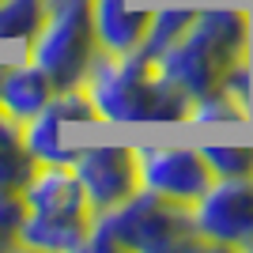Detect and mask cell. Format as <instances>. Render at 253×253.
Segmentation results:
<instances>
[{"mask_svg": "<svg viewBox=\"0 0 253 253\" xmlns=\"http://www.w3.org/2000/svg\"><path fill=\"white\" fill-rule=\"evenodd\" d=\"M253 15L238 4H208L197 8V19L178 42L159 57V72L189 98L223 91L227 76L250 61Z\"/></svg>", "mask_w": 253, "mask_h": 253, "instance_id": "6da1fadb", "label": "cell"}, {"mask_svg": "<svg viewBox=\"0 0 253 253\" xmlns=\"http://www.w3.org/2000/svg\"><path fill=\"white\" fill-rule=\"evenodd\" d=\"M84 87L106 125H174L189 121L193 110V98L170 84L159 72V61H148L144 53L114 57L98 49Z\"/></svg>", "mask_w": 253, "mask_h": 253, "instance_id": "7a4b0ae2", "label": "cell"}, {"mask_svg": "<svg viewBox=\"0 0 253 253\" xmlns=\"http://www.w3.org/2000/svg\"><path fill=\"white\" fill-rule=\"evenodd\" d=\"M204 238L197 231L193 204L159 197L151 189H140L125 204L110 211H95L91 234L84 250L110 253V250H136V253H170V250H204Z\"/></svg>", "mask_w": 253, "mask_h": 253, "instance_id": "3957f363", "label": "cell"}, {"mask_svg": "<svg viewBox=\"0 0 253 253\" xmlns=\"http://www.w3.org/2000/svg\"><path fill=\"white\" fill-rule=\"evenodd\" d=\"M95 11L91 0H49L42 31L27 42V61H34L49 76L57 91L84 87L87 72L98 57Z\"/></svg>", "mask_w": 253, "mask_h": 253, "instance_id": "277c9868", "label": "cell"}, {"mask_svg": "<svg viewBox=\"0 0 253 253\" xmlns=\"http://www.w3.org/2000/svg\"><path fill=\"white\" fill-rule=\"evenodd\" d=\"M72 170L80 185H84L87 201L95 211H110L136 197L144 189L140 181V159L136 148H121V144H98V148H80L72 159Z\"/></svg>", "mask_w": 253, "mask_h": 253, "instance_id": "5b68a950", "label": "cell"}, {"mask_svg": "<svg viewBox=\"0 0 253 253\" xmlns=\"http://www.w3.org/2000/svg\"><path fill=\"white\" fill-rule=\"evenodd\" d=\"M144 189L181 204H197L215 185V170L208 167L201 148H136Z\"/></svg>", "mask_w": 253, "mask_h": 253, "instance_id": "8992f818", "label": "cell"}, {"mask_svg": "<svg viewBox=\"0 0 253 253\" xmlns=\"http://www.w3.org/2000/svg\"><path fill=\"white\" fill-rule=\"evenodd\" d=\"M193 215L208 246H253V181L215 178L193 204Z\"/></svg>", "mask_w": 253, "mask_h": 253, "instance_id": "52a82bcc", "label": "cell"}, {"mask_svg": "<svg viewBox=\"0 0 253 253\" xmlns=\"http://www.w3.org/2000/svg\"><path fill=\"white\" fill-rule=\"evenodd\" d=\"M27 197V215H42V219H80L95 223V208L87 201L84 185L76 178L72 167L64 163H42L31 185L23 189Z\"/></svg>", "mask_w": 253, "mask_h": 253, "instance_id": "ba28073f", "label": "cell"}, {"mask_svg": "<svg viewBox=\"0 0 253 253\" xmlns=\"http://www.w3.org/2000/svg\"><path fill=\"white\" fill-rule=\"evenodd\" d=\"M91 11H95V34H98L102 53L125 57V53L140 49L155 4H144V0H91Z\"/></svg>", "mask_w": 253, "mask_h": 253, "instance_id": "9c48e42d", "label": "cell"}, {"mask_svg": "<svg viewBox=\"0 0 253 253\" xmlns=\"http://www.w3.org/2000/svg\"><path fill=\"white\" fill-rule=\"evenodd\" d=\"M57 98V84L38 68L34 61L8 64L4 84H0V114L27 125L31 117H38L45 106Z\"/></svg>", "mask_w": 253, "mask_h": 253, "instance_id": "30bf717a", "label": "cell"}, {"mask_svg": "<svg viewBox=\"0 0 253 253\" xmlns=\"http://www.w3.org/2000/svg\"><path fill=\"white\" fill-rule=\"evenodd\" d=\"M38 167L42 163L27 148L23 125L0 114V189H27Z\"/></svg>", "mask_w": 253, "mask_h": 253, "instance_id": "8fae6325", "label": "cell"}, {"mask_svg": "<svg viewBox=\"0 0 253 253\" xmlns=\"http://www.w3.org/2000/svg\"><path fill=\"white\" fill-rule=\"evenodd\" d=\"M91 223L80 219H42V215H27L15 234L19 250H84Z\"/></svg>", "mask_w": 253, "mask_h": 253, "instance_id": "7c38bea8", "label": "cell"}, {"mask_svg": "<svg viewBox=\"0 0 253 253\" xmlns=\"http://www.w3.org/2000/svg\"><path fill=\"white\" fill-rule=\"evenodd\" d=\"M64 121L57 117V110L53 106H45L38 117H31L27 125H23V136H27V148L34 151V159L38 163H64V167H72L76 159V144H68L64 140Z\"/></svg>", "mask_w": 253, "mask_h": 253, "instance_id": "4fadbf2b", "label": "cell"}, {"mask_svg": "<svg viewBox=\"0 0 253 253\" xmlns=\"http://www.w3.org/2000/svg\"><path fill=\"white\" fill-rule=\"evenodd\" d=\"M193 19H197L193 4H163V8H155L151 11V23H148V34H144V42H140L136 53H144L148 61H159L193 27Z\"/></svg>", "mask_w": 253, "mask_h": 253, "instance_id": "5bb4252c", "label": "cell"}, {"mask_svg": "<svg viewBox=\"0 0 253 253\" xmlns=\"http://www.w3.org/2000/svg\"><path fill=\"white\" fill-rule=\"evenodd\" d=\"M49 0H0V42H31L42 31Z\"/></svg>", "mask_w": 253, "mask_h": 253, "instance_id": "9a60e30c", "label": "cell"}, {"mask_svg": "<svg viewBox=\"0 0 253 253\" xmlns=\"http://www.w3.org/2000/svg\"><path fill=\"white\" fill-rule=\"evenodd\" d=\"M193 125H234V121H250V106H242L238 98H231L227 91H211L204 98H193L189 110Z\"/></svg>", "mask_w": 253, "mask_h": 253, "instance_id": "2e32d148", "label": "cell"}, {"mask_svg": "<svg viewBox=\"0 0 253 253\" xmlns=\"http://www.w3.org/2000/svg\"><path fill=\"white\" fill-rule=\"evenodd\" d=\"M215 178H238L253 181V148H234V144H208L201 148Z\"/></svg>", "mask_w": 253, "mask_h": 253, "instance_id": "e0dca14e", "label": "cell"}, {"mask_svg": "<svg viewBox=\"0 0 253 253\" xmlns=\"http://www.w3.org/2000/svg\"><path fill=\"white\" fill-rule=\"evenodd\" d=\"M23 219H27V197H23V189H0V234L15 238Z\"/></svg>", "mask_w": 253, "mask_h": 253, "instance_id": "ac0fdd59", "label": "cell"}, {"mask_svg": "<svg viewBox=\"0 0 253 253\" xmlns=\"http://www.w3.org/2000/svg\"><path fill=\"white\" fill-rule=\"evenodd\" d=\"M0 250H19V246H15V238H4V234H0Z\"/></svg>", "mask_w": 253, "mask_h": 253, "instance_id": "d6986e66", "label": "cell"}, {"mask_svg": "<svg viewBox=\"0 0 253 253\" xmlns=\"http://www.w3.org/2000/svg\"><path fill=\"white\" fill-rule=\"evenodd\" d=\"M4 72H8V61H0V84H4Z\"/></svg>", "mask_w": 253, "mask_h": 253, "instance_id": "ffe728a7", "label": "cell"}]
</instances>
